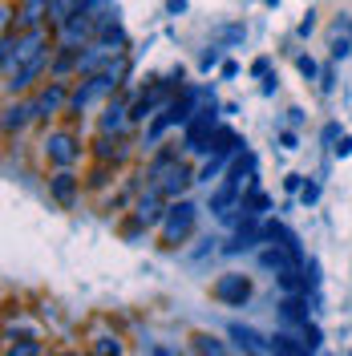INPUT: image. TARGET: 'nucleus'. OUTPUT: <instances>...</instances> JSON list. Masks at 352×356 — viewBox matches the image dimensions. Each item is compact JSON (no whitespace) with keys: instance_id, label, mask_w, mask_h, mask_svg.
Returning a JSON list of instances; mask_svg holds the SVG:
<instances>
[{"instance_id":"nucleus-13","label":"nucleus","mask_w":352,"mask_h":356,"mask_svg":"<svg viewBox=\"0 0 352 356\" xmlns=\"http://www.w3.org/2000/svg\"><path fill=\"white\" fill-rule=\"evenodd\" d=\"M271 356H312L308 353V344H296L291 336H271Z\"/></svg>"},{"instance_id":"nucleus-23","label":"nucleus","mask_w":352,"mask_h":356,"mask_svg":"<svg viewBox=\"0 0 352 356\" xmlns=\"http://www.w3.org/2000/svg\"><path fill=\"white\" fill-rule=\"evenodd\" d=\"M211 65H219V44H215V49H207V53H202V69H211Z\"/></svg>"},{"instance_id":"nucleus-4","label":"nucleus","mask_w":352,"mask_h":356,"mask_svg":"<svg viewBox=\"0 0 352 356\" xmlns=\"http://www.w3.org/2000/svg\"><path fill=\"white\" fill-rule=\"evenodd\" d=\"M215 296H219L223 304H247L251 300V280L247 275H223L219 284H215Z\"/></svg>"},{"instance_id":"nucleus-6","label":"nucleus","mask_w":352,"mask_h":356,"mask_svg":"<svg viewBox=\"0 0 352 356\" xmlns=\"http://www.w3.org/2000/svg\"><path fill=\"white\" fill-rule=\"evenodd\" d=\"M259 264H264L267 271H280V275H284V271H291V267L300 264V259H296V255H291L287 247L271 243V247H264V251H259Z\"/></svg>"},{"instance_id":"nucleus-1","label":"nucleus","mask_w":352,"mask_h":356,"mask_svg":"<svg viewBox=\"0 0 352 356\" xmlns=\"http://www.w3.org/2000/svg\"><path fill=\"white\" fill-rule=\"evenodd\" d=\"M191 227H195V202L178 199L166 207V219H162V239L166 243H182L186 235H191Z\"/></svg>"},{"instance_id":"nucleus-9","label":"nucleus","mask_w":352,"mask_h":356,"mask_svg":"<svg viewBox=\"0 0 352 356\" xmlns=\"http://www.w3.org/2000/svg\"><path fill=\"white\" fill-rule=\"evenodd\" d=\"M130 122H134L130 106H122V102H113V106H106V110H102V130H106V134H122Z\"/></svg>"},{"instance_id":"nucleus-8","label":"nucleus","mask_w":352,"mask_h":356,"mask_svg":"<svg viewBox=\"0 0 352 356\" xmlns=\"http://www.w3.org/2000/svg\"><path fill=\"white\" fill-rule=\"evenodd\" d=\"M186 186H191V170H186V166H178V162L162 178H158V191H162V195H170V199H175V195H182Z\"/></svg>"},{"instance_id":"nucleus-19","label":"nucleus","mask_w":352,"mask_h":356,"mask_svg":"<svg viewBox=\"0 0 352 356\" xmlns=\"http://www.w3.org/2000/svg\"><path fill=\"white\" fill-rule=\"evenodd\" d=\"M122 353V344H118V340H110V336H102V340H97V356H118Z\"/></svg>"},{"instance_id":"nucleus-18","label":"nucleus","mask_w":352,"mask_h":356,"mask_svg":"<svg viewBox=\"0 0 352 356\" xmlns=\"http://www.w3.org/2000/svg\"><path fill=\"white\" fill-rule=\"evenodd\" d=\"M195 344H198V356H227V348H223L215 336H198Z\"/></svg>"},{"instance_id":"nucleus-20","label":"nucleus","mask_w":352,"mask_h":356,"mask_svg":"<svg viewBox=\"0 0 352 356\" xmlns=\"http://www.w3.org/2000/svg\"><path fill=\"white\" fill-rule=\"evenodd\" d=\"M316 199H320V186H316V182H308V186L300 191V202H304V207H312Z\"/></svg>"},{"instance_id":"nucleus-11","label":"nucleus","mask_w":352,"mask_h":356,"mask_svg":"<svg viewBox=\"0 0 352 356\" xmlns=\"http://www.w3.org/2000/svg\"><path fill=\"white\" fill-rule=\"evenodd\" d=\"M81 4H86V0H49V21L61 29L65 21H73V17L81 13Z\"/></svg>"},{"instance_id":"nucleus-15","label":"nucleus","mask_w":352,"mask_h":356,"mask_svg":"<svg viewBox=\"0 0 352 356\" xmlns=\"http://www.w3.org/2000/svg\"><path fill=\"white\" fill-rule=\"evenodd\" d=\"M73 191H77V182H73L69 170H61V175L53 178V199L57 202H73Z\"/></svg>"},{"instance_id":"nucleus-16","label":"nucleus","mask_w":352,"mask_h":356,"mask_svg":"<svg viewBox=\"0 0 352 356\" xmlns=\"http://www.w3.org/2000/svg\"><path fill=\"white\" fill-rule=\"evenodd\" d=\"M280 312H284V320L287 324H308V308L296 300V296H287L284 304H280Z\"/></svg>"},{"instance_id":"nucleus-12","label":"nucleus","mask_w":352,"mask_h":356,"mask_svg":"<svg viewBox=\"0 0 352 356\" xmlns=\"http://www.w3.org/2000/svg\"><path fill=\"white\" fill-rule=\"evenodd\" d=\"M158 195H162V191H150V195H146V199L138 202V222H146V227H154V222H162V202H158Z\"/></svg>"},{"instance_id":"nucleus-25","label":"nucleus","mask_w":352,"mask_h":356,"mask_svg":"<svg viewBox=\"0 0 352 356\" xmlns=\"http://www.w3.org/2000/svg\"><path fill=\"white\" fill-rule=\"evenodd\" d=\"M280 142H284V150H296V134H280Z\"/></svg>"},{"instance_id":"nucleus-3","label":"nucleus","mask_w":352,"mask_h":356,"mask_svg":"<svg viewBox=\"0 0 352 356\" xmlns=\"http://www.w3.org/2000/svg\"><path fill=\"white\" fill-rule=\"evenodd\" d=\"M61 106H69V89H65V81H49V89H41V93H37V102H33L37 118H53V113L61 110Z\"/></svg>"},{"instance_id":"nucleus-21","label":"nucleus","mask_w":352,"mask_h":356,"mask_svg":"<svg viewBox=\"0 0 352 356\" xmlns=\"http://www.w3.org/2000/svg\"><path fill=\"white\" fill-rule=\"evenodd\" d=\"M8 356H37V344H33V340H24V344H13V348H8Z\"/></svg>"},{"instance_id":"nucleus-5","label":"nucleus","mask_w":352,"mask_h":356,"mask_svg":"<svg viewBox=\"0 0 352 356\" xmlns=\"http://www.w3.org/2000/svg\"><path fill=\"white\" fill-rule=\"evenodd\" d=\"M45 65H49V53H45V57H37V61H29V65H21L17 73H8L4 89H8V93H21V89H29V86H33V77H37Z\"/></svg>"},{"instance_id":"nucleus-2","label":"nucleus","mask_w":352,"mask_h":356,"mask_svg":"<svg viewBox=\"0 0 352 356\" xmlns=\"http://www.w3.org/2000/svg\"><path fill=\"white\" fill-rule=\"evenodd\" d=\"M61 41H65V49H81V44H93L97 41V24L89 21V17H73V21L61 24Z\"/></svg>"},{"instance_id":"nucleus-10","label":"nucleus","mask_w":352,"mask_h":356,"mask_svg":"<svg viewBox=\"0 0 352 356\" xmlns=\"http://www.w3.org/2000/svg\"><path fill=\"white\" fill-rule=\"evenodd\" d=\"M29 118H37V110H33V102H17V106H8L4 110V130H24L29 126Z\"/></svg>"},{"instance_id":"nucleus-22","label":"nucleus","mask_w":352,"mask_h":356,"mask_svg":"<svg viewBox=\"0 0 352 356\" xmlns=\"http://www.w3.org/2000/svg\"><path fill=\"white\" fill-rule=\"evenodd\" d=\"M304 344H308V353L320 344V328H316V324H304Z\"/></svg>"},{"instance_id":"nucleus-7","label":"nucleus","mask_w":352,"mask_h":356,"mask_svg":"<svg viewBox=\"0 0 352 356\" xmlns=\"http://www.w3.org/2000/svg\"><path fill=\"white\" fill-rule=\"evenodd\" d=\"M45 150H49V158H53L57 166H69V162L77 158V146H73L69 134H49V138H45Z\"/></svg>"},{"instance_id":"nucleus-26","label":"nucleus","mask_w":352,"mask_h":356,"mask_svg":"<svg viewBox=\"0 0 352 356\" xmlns=\"http://www.w3.org/2000/svg\"><path fill=\"white\" fill-rule=\"evenodd\" d=\"M154 356H170V353H166V348H154Z\"/></svg>"},{"instance_id":"nucleus-24","label":"nucleus","mask_w":352,"mask_h":356,"mask_svg":"<svg viewBox=\"0 0 352 356\" xmlns=\"http://www.w3.org/2000/svg\"><path fill=\"white\" fill-rule=\"evenodd\" d=\"M300 73H304V77H316V61H312V57H300Z\"/></svg>"},{"instance_id":"nucleus-14","label":"nucleus","mask_w":352,"mask_h":356,"mask_svg":"<svg viewBox=\"0 0 352 356\" xmlns=\"http://www.w3.org/2000/svg\"><path fill=\"white\" fill-rule=\"evenodd\" d=\"M77 53H81V49H61V53L53 57V81H61L69 69H77Z\"/></svg>"},{"instance_id":"nucleus-17","label":"nucleus","mask_w":352,"mask_h":356,"mask_svg":"<svg viewBox=\"0 0 352 356\" xmlns=\"http://www.w3.org/2000/svg\"><path fill=\"white\" fill-rule=\"evenodd\" d=\"M227 158H231V154H215V158H211V162L198 170V182H211V178H219V170L227 166Z\"/></svg>"}]
</instances>
